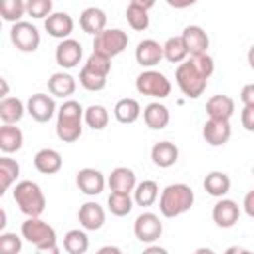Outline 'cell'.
Instances as JSON below:
<instances>
[{
    "label": "cell",
    "mask_w": 254,
    "mask_h": 254,
    "mask_svg": "<svg viewBox=\"0 0 254 254\" xmlns=\"http://www.w3.org/2000/svg\"><path fill=\"white\" fill-rule=\"evenodd\" d=\"M77 218H79V224L83 230H99L105 224V210L101 204L89 200L79 206Z\"/></svg>",
    "instance_id": "18"
},
{
    "label": "cell",
    "mask_w": 254,
    "mask_h": 254,
    "mask_svg": "<svg viewBox=\"0 0 254 254\" xmlns=\"http://www.w3.org/2000/svg\"><path fill=\"white\" fill-rule=\"evenodd\" d=\"M44 28L52 38L67 40L69 34L73 32V18L67 12H54L44 20Z\"/></svg>",
    "instance_id": "17"
},
{
    "label": "cell",
    "mask_w": 254,
    "mask_h": 254,
    "mask_svg": "<svg viewBox=\"0 0 254 254\" xmlns=\"http://www.w3.org/2000/svg\"><path fill=\"white\" fill-rule=\"evenodd\" d=\"M85 67L91 69V71H95V73H99V75H105L107 77L109 71H111V60L105 58V56H101V54L91 52V56L85 62Z\"/></svg>",
    "instance_id": "39"
},
{
    "label": "cell",
    "mask_w": 254,
    "mask_h": 254,
    "mask_svg": "<svg viewBox=\"0 0 254 254\" xmlns=\"http://www.w3.org/2000/svg\"><path fill=\"white\" fill-rule=\"evenodd\" d=\"M75 183L79 187V190L87 196H95V194H101L103 189H105V177L101 171L97 169H91V167H85V169H79L77 171V177H75Z\"/></svg>",
    "instance_id": "12"
},
{
    "label": "cell",
    "mask_w": 254,
    "mask_h": 254,
    "mask_svg": "<svg viewBox=\"0 0 254 254\" xmlns=\"http://www.w3.org/2000/svg\"><path fill=\"white\" fill-rule=\"evenodd\" d=\"M113 115H115V119L119 123H125V125L127 123H135L139 119V115H141V105L133 97H123V99H119L115 103Z\"/></svg>",
    "instance_id": "27"
},
{
    "label": "cell",
    "mask_w": 254,
    "mask_h": 254,
    "mask_svg": "<svg viewBox=\"0 0 254 254\" xmlns=\"http://www.w3.org/2000/svg\"><path fill=\"white\" fill-rule=\"evenodd\" d=\"M159 198V185L155 181H141L133 190V200L139 206H151Z\"/></svg>",
    "instance_id": "33"
},
{
    "label": "cell",
    "mask_w": 254,
    "mask_h": 254,
    "mask_svg": "<svg viewBox=\"0 0 254 254\" xmlns=\"http://www.w3.org/2000/svg\"><path fill=\"white\" fill-rule=\"evenodd\" d=\"M79 83L87 91H101L107 85V77L105 75H99V73H95V71H91V69H87L83 65L81 71H79Z\"/></svg>",
    "instance_id": "38"
},
{
    "label": "cell",
    "mask_w": 254,
    "mask_h": 254,
    "mask_svg": "<svg viewBox=\"0 0 254 254\" xmlns=\"http://www.w3.org/2000/svg\"><path fill=\"white\" fill-rule=\"evenodd\" d=\"M107 208L113 216H127L133 210V198H131V194L111 192L107 196Z\"/></svg>",
    "instance_id": "36"
},
{
    "label": "cell",
    "mask_w": 254,
    "mask_h": 254,
    "mask_svg": "<svg viewBox=\"0 0 254 254\" xmlns=\"http://www.w3.org/2000/svg\"><path fill=\"white\" fill-rule=\"evenodd\" d=\"M26 14V2L24 0H2L0 2V16L6 22H22L20 18Z\"/></svg>",
    "instance_id": "37"
},
{
    "label": "cell",
    "mask_w": 254,
    "mask_h": 254,
    "mask_svg": "<svg viewBox=\"0 0 254 254\" xmlns=\"http://www.w3.org/2000/svg\"><path fill=\"white\" fill-rule=\"evenodd\" d=\"M135 87L141 95H149V97H157V99H163L171 93V81L167 79L165 73L155 71V69L141 71L137 75Z\"/></svg>",
    "instance_id": "6"
},
{
    "label": "cell",
    "mask_w": 254,
    "mask_h": 254,
    "mask_svg": "<svg viewBox=\"0 0 254 254\" xmlns=\"http://www.w3.org/2000/svg\"><path fill=\"white\" fill-rule=\"evenodd\" d=\"M89 248V238L85 234V230L73 228L69 232H65L64 236V250L67 254H85Z\"/></svg>",
    "instance_id": "32"
},
{
    "label": "cell",
    "mask_w": 254,
    "mask_h": 254,
    "mask_svg": "<svg viewBox=\"0 0 254 254\" xmlns=\"http://www.w3.org/2000/svg\"><path fill=\"white\" fill-rule=\"evenodd\" d=\"M240 121H242V127H244L246 131L254 133V105H244V107H242Z\"/></svg>",
    "instance_id": "43"
},
{
    "label": "cell",
    "mask_w": 254,
    "mask_h": 254,
    "mask_svg": "<svg viewBox=\"0 0 254 254\" xmlns=\"http://www.w3.org/2000/svg\"><path fill=\"white\" fill-rule=\"evenodd\" d=\"M0 83H2V99H6V97H8V83H6L4 77L0 79Z\"/></svg>",
    "instance_id": "52"
},
{
    "label": "cell",
    "mask_w": 254,
    "mask_h": 254,
    "mask_svg": "<svg viewBox=\"0 0 254 254\" xmlns=\"http://www.w3.org/2000/svg\"><path fill=\"white\" fill-rule=\"evenodd\" d=\"M54 56H56V64L58 65H62L64 69H73L79 64L81 56H83V48H81V44L77 40L67 38V40H62L56 46V54Z\"/></svg>",
    "instance_id": "11"
},
{
    "label": "cell",
    "mask_w": 254,
    "mask_h": 254,
    "mask_svg": "<svg viewBox=\"0 0 254 254\" xmlns=\"http://www.w3.org/2000/svg\"><path fill=\"white\" fill-rule=\"evenodd\" d=\"M194 204V190L185 183L167 185L159 196V210L165 218H175L190 210Z\"/></svg>",
    "instance_id": "2"
},
{
    "label": "cell",
    "mask_w": 254,
    "mask_h": 254,
    "mask_svg": "<svg viewBox=\"0 0 254 254\" xmlns=\"http://www.w3.org/2000/svg\"><path fill=\"white\" fill-rule=\"evenodd\" d=\"M83 121H85L87 127H91L93 131H101V129H105L107 123H109V111H107L103 105H99V103L89 105V107L85 109V113H83Z\"/></svg>",
    "instance_id": "35"
},
{
    "label": "cell",
    "mask_w": 254,
    "mask_h": 254,
    "mask_svg": "<svg viewBox=\"0 0 254 254\" xmlns=\"http://www.w3.org/2000/svg\"><path fill=\"white\" fill-rule=\"evenodd\" d=\"M151 159H153V163H155L157 167L169 169V167H173V165L177 163V159H179V149H177V145L171 143V141H159V143H155L153 149H151Z\"/></svg>",
    "instance_id": "25"
},
{
    "label": "cell",
    "mask_w": 254,
    "mask_h": 254,
    "mask_svg": "<svg viewBox=\"0 0 254 254\" xmlns=\"http://www.w3.org/2000/svg\"><path fill=\"white\" fill-rule=\"evenodd\" d=\"M10 40H12V44L20 52L30 54V52H36L38 46H40V32H38V28L34 24L22 20V22L12 24V28H10Z\"/></svg>",
    "instance_id": "8"
},
{
    "label": "cell",
    "mask_w": 254,
    "mask_h": 254,
    "mask_svg": "<svg viewBox=\"0 0 254 254\" xmlns=\"http://www.w3.org/2000/svg\"><path fill=\"white\" fill-rule=\"evenodd\" d=\"M20 175V165L10 157H0V194H4Z\"/></svg>",
    "instance_id": "34"
},
{
    "label": "cell",
    "mask_w": 254,
    "mask_h": 254,
    "mask_svg": "<svg viewBox=\"0 0 254 254\" xmlns=\"http://www.w3.org/2000/svg\"><path fill=\"white\" fill-rule=\"evenodd\" d=\"M127 44H129L127 32H123L119 28H105L101 34H97L93 38V52L111 60L113 56L121 54L127 48Z\"/></svg>",
    "instance_id": "5"
},
{
    "label": "cell",
    "mask_w": 254,
    "mask_h": 254,
    "mask_svg": "<svg viewBox=\"0 0 254 254\" xmlns=\"http://www.w3.org/2000/svg\"><path fill=\"white\" fill-rule=\"evenodd\" d=\"M240 101L244 105H254V83H246L240 89Z\"/></svg>",
    "instance_id": "44"
},
{
    "label": "cell",
    "mask_w": 254,
    "mask_h": 254,
    "mask_svg": "<svg viewBox=\"0 0 254 254\" xmlns=\"http://www.w3.org/2000/svg\"><path fill=\"white\" fill-rule=\"evenodd\" d=\"M232 135V127L230 121H216V119H208L202 125V137L210 147H222L228 143Z\"/></svg>",
    "instance_id": "14"
},
{
    "label": "cell",
    "mask_w": 254,
    "mask_h": 254,
    "mask_svg": "<svg viewBox=\"0 0 254 254\" xmlns=\"http://www.w3.org/2000/svg\"><path fill=\"white\" fill-rule=\"evenodd\" d=\"M135 60L143 67H153L163 60V44L155 40H141L135 48Z\"/></svg>",
    "instance_id": "20"
},
{
    "label": "cell",
    "mask_w": 254,
    "mask_h": 254,
    "mask_svg": "<svg viewBox=\"0 0 254 254\" xmlns=\"http://www.w3.org/2000/svg\"><path fill=\"white\" fill-rule=\"evenodd\" d=\"M133 232H135V238L139 242H145V244H153L155 240L161 238L163 234V222L157 214L153 212H143L135 218V224H133Z\"/></svg>",
    "instance_id": "9"
},
{
    "label": "cell",
    "mask_w": 254,
    "mask_h": 254,
    "mask_svg": "<svg viewBox=\"0 0 254 254\" xmlns=\"http://www.w3.org/2000/svg\"><path fill=\"white\" fill-rule=\"evenodd\" d=\"M34 254H60V248L58 244H52V246H42V248H36Z\"/></svg>",
    "instance_id": "46"
},
{
    "label": "cell",
    "mask_w": 254,
    "mask_h": 254,
    "mask_svg": "<svg viewBox=\"0 0 254 254\" xmlns=\"http://www.w3.org/2000/svg\"><path fill=\"white\" fill-rule=\"evenodd\" d=\"M85 109L75 99H65L58 109V121H56V135L64 143H75L81 137V121H83Z\"/></svg>",
    "instance_id": "1"
},
{
    "label": "cell",
    "mask_w": 254,
    "mask_h": 254,
    "mask_svg": "<svg viewBox=\"0 0 254 254\" xmlns=\"http://www.w3.org/2000/svg\"><path fill=\"white\" fill-rule=\"evenodd\" d=\"M107 185H109L111 192L129 194L137 187V177H135L133 169H129V167H115L111 171V175L107 177Z\"/></svg>",
    "instance_id": "15"
},
{
    "label": "cell",
    "mask_w": 254,
    "mask_h": 254,
    "mask_svg": "<svg viewBox=\"0 0 254 254\" xmlns=\"http://www.w3.org/2000/svg\"><path fill=\"white\" fill-rule=\"evenodd\" d=\"M95 254H123L121 252V248H117V246H111V244H107V246H101Z\"/></svg>",
    "instance_id": "48"
},
{
    "label": "cell",
    "mask_w": 254,
    "mask_h": 254,
    "mask_svg": "<svg viewBox=\"0 0 254 254\" xmlns=\"http://www.w3.org/2000/svg\"><path fill=\"white\" fill-rule=\"evenodd\" d=\"M12 194H14V200L18 204V208L28 218H40V214L46 208V196H44L38 183L28 181V179L20 181V183H16Z\"/></svg>",
    "instance_id": "3"
},
{
    "label": "cell",
    "mask_w": 254,
    "mask_h": 254,
    "mask_svg": "<svg viewBox=\"0 0 254 254\" xmlns=\"http://www.w3.org/2000/svg\"><path fill=\"white\" fill-rule=\"evenodd\" d=\"M26 111L38 123H48L56 113V101L48 93H34L26 103Z\"/></svg>",
    "instance_id": "10"
},
{
    "label": "cell",
    "mask_w": 254,
    "mask_h": 254,
    "mask_svg": "<svg viewBox=\"0 0 254 254\" xmlns=\"http://www.w3.org/2000/svg\"><path fill=\"white\" fill-rule=\"evenodd\" d=\"M246 58H248V65L254 69V44L248 48V56H246Z\"/></svg>",
    "instance_id": "50"
},
{
    "label": "cell",
    "mask_w": 254,
    "mask_h": 254,
    "mask_svg": "<svg viewBox=\"0 0 254 254\" xmlns=\"http://www.w3.org/2000/svg\"><path fill=\"white\" fill-rule=\"evenodd\" d=\"M187 50H189V56H198V54H206L208 50V34L200 28V26H187L181 34Z\"/></svg>",
    "instance_id": "19"
},
{
    "label": "cell",
    "mask_w": 254,
    "mask_h": 254,
    "mask_svg": "<svg viewBox=\"0 0 254 254\" xmlns=\"http://www.w3.org/2000/svg\"><path fill=\"white\" fill-rule=\"evenodd\" d=\"M163 58L171 64H183L189 60V50L181 36H171L163 44Z\"/></svg>",
    "instance_id": "31"
},
{
    "label": "cell",
    "mask_w": 254,
    "mask_h": 254,
    "mask_svg": "<svg viewBox=\"0 0 254 254\" xmlns=\"http://www.w3.org/2000/svg\"><path fill=\"white\" fill-rule=\"evenodd\" d=\"M79 26H81V30H83L85 34H91V36L95 38L97 34H101V32L105 30V26H107V16H105V12H103L101 8H95V6L85 8V10L81 12V16H79Z\"/></svg>",
    "instance_id": "21"
},
{
    "label": "cell",
    "mask_w": 254,
    "mask_h": 254,
    "mask_svg": "<svg viewBox=\"0 0 254 254\" xmlns=\"http://www.w3.org/2000/svg\"><path fill=\"white\" fill-rule=\"evenodd\" d=\"M22 238L28 240L30 244H34L36 248H42V246H52V244H58L56 240V230L44 222L42 218H26L22 222Z\"/></svg>",
    "instance_id": "7"
},
{
    "label": "cell",
    "mask_w": 254,
    "mask_h": 254,
    "mask_svg": "<svg viewBox=\"0 0 254 254\" xmlns=\"http://www.w3.org/2000/svg\"><path fill=\"white\" fill-rule=\"evenodd\" d=\"M22 238L16 232H2L0 234V254H20Z\"/></svg>",
    "instance_id": "40"
},
{
    "label": "cell",
    "mask_w": 254,
    "mask_h": 254,
    "mask_svg": "<svg viewBox=\"0 0 254 254\" xmlns=\"http://www.w3.org/2000/svg\"><path fill=\"white\" fill-rule=\"evenodd\" d=\"M6 226V210H2V222H0V228Z\"/></svg>",
    "instance_id": "53"
},
{
    "label": "cell",
    "mask_w": 254,
    "mask_h": 254,
    "mask_svg": "<svg viewBox=\"0 0 254 254\" xmlns=\"http://www.w3.org/2000/svg\"><path fill=\"white\" fill-rule=\"evenodd\" d=\"M175 81H177L179 89H181L187 97L196 99V97H200V95L204 93L206 83H208V77H204V75L194 67V64H192L190 60H187V62L179 64V67H177V71H175Z\"/></svg>",
    "instance_id": "4"
},
{
    "label": "cell",
    "mask_w": 254,
    "mask_h": 254,
    "mask_svg": "<svg viewBox=\"0 0 254 254\" xmlns=\"http://www.w3.org/2000/svg\"><path fill=\"white\" fill-rule=\"evenodd\" d=\"M143 119H145V125H147L149 129L161 131V129H165V127L169 125L171 113H169V109H167L163 103L153 101V103H149V105L143 109Z\"/></svg>",
    "instance_id": "24"
},
{
    "label": "cell",
    "mask_w": 254,
    "mask_h": 254,
    "mask_svg": "<svg viewBox=\"0 0 254 254\" xmlns=\"http://www.w3.org/2000/svg\"><path fill=\"white\" fill-rule=\"evenodd\" d=\"M252 175H254V167H252Z\"/></svg>",
    "instance_id": "54"
},
{
    "label": "cell",
    "mask_w": 254,
    "mask_h": 254,
    "mask_svg": "<svg viewBox=\"0 0 254 254\" xmlns=\"http://www.w3.org/2000/svg\"><path fill=\"white\" fill-rule=\"evenodd\" d=\"M141 254H169L167 252V248H163V246H157V244H151V246H147Z\"/></svg>",
    "instance_id": "47"
},
{
    "label": "cell",
    "mask_w": 254,
    "mask_h": 254,
    "mask_svg": "<svg viewBox=\"0 0 254 254\" xmlns=\"http://www.w3.org/2000/svg\"><path fill=\"white\" fill-rule=\"evenodd\" d=\"M26 14L32 18H48L52 16V0H28Z\"/></svg>",
    "instance_id": "41"
},
{
    "label": "cell",
    "mask_w": 254,
    "mask_h": 254,
    "mask_svg": "<svg viewBox=\"0 0 254 254\" xmlns=\"http://www.w3.org/2000/svg\"><path fill=\"white\" fill-rule=\"evenodd\" d=\"M240 218V206L230 198H220L212 208V220L220 228H232Z\"/></svg>",
    "instance_id": "13"
},
{
    "label": "cell",
    "mask_w": 254,
    "mask_h": 254,
    "mask_svg": "<svg viewBox=\"0 0 254 254\" xmlns=\"http://www.w3.org/2000/svg\"><path fill=\"white\" fill-rule=\"evenodd\" d=\"M24 133L16 125H2L0 127V149L2 153H16L22 149Z\"/></svg>",
    "instance_id": "28"
},
{
    "label": "cell",
    "mask_w": 254,
    "mask_h": 254,
    "mask_svg": "<svg viewBox=\"0 0 254 254\" xmlns=\"http://www.w3.org/2000/svg\"><path fill=\"white\" fill-rule=\"evenodd\" d=\"M206 113L208 119H216V121H230L232 113H234V99L228 95H212L206 101Z\"/></svg>",
    "instance_id": "23"
},
{
    "label": "cell",
    "mask_w": 254,
    "mask_h": 254,
    "mask_svg": "<svg viewBox=\"0 0 254 254\" xmlns=\"http://www.w3.org/2000/svg\"><path fill=\"white\" fill-rule=\"evenodd\" d=\"M155 6V2H143V0H131L127 4L125 16L133 30L143 32L149 28V10Z\"/></svg>",
    "instance_id": "16"
},
{
    "label": "cell",
    "mask_w": 254,
    "mask_h": 254,
    "mask_svg": "<svg viewBox=\"0 0 254 254\" xmlns=\"http://www.w3.org/2000/svg\"><path fill=\"white\" fill-rule=\"evenodd\" d=\"M24 103L18 97H6L0 101V119L4 125H16L24 117Z\"/></svg>",
    "instance_id": "30"
},
{
    "label": "cell",
    "mask_w": 254,
    "mask_h": 254,
    "mask_svg": "<svg viewBox=\"0 0 254 254\" xmlns=\"http://www.w3.org/2000/svg\"><path fill=\"white\" fill-rule=\"evenodd\" d=\"M194 254H216L212 248H206V246H200V248H196L194 250Z\"/></svg>",
    "instance_id": "51"
},
{
    "label": "cell",
    "mask_w": 254,
    "mask_h": 254,
    "mask_svg": "<svg viewBox=\"0 0 254 254\" xmlns=\"http://www.w3.org/2000/svg\"><path fill=\"white\" fill-rule=\"evenodd\" d=\"M62 165H64V159H62V155L56 151V149H40L36 155H34V167L40 171V173H44V175H54V173H58L60 169H62Z\"/></svg>",
    "instance_id": "26"
},
{
    "label": "cell",
    "mask_w": 254,
    "mask_h": 254,
    "mask_svg": "<svg viewBox=\"0 0 254 254\" xmlns=\"http://www.w3.org/2000/svg\"><path fill=\"white\" fill-rule=\"evenodd\" d=\"M75 77L65 71H56L48 79V91L52 93V97H69L75 93Z\"/></svg>",
    "instance_id": "22"
},
{
    "label": "cell",
    "mask_w": 254,
    "mask_h": 254,
    "mask_svg": "<svg viewBox=\"0 0 254 254\" xmlns=\"http://www.w3.org/2000/svg\"><path fill=\"white\" fill-rule=\"evenodd\" d=\"M192 64H194V67L204 75V77H210L212 73H214V60L208 56V54H198V56H190L189 58Z\"/></svg>",
    "instance_id": "42"
},
{
    "label": "cell",
    "mask_w": 254,
    "mask_h": 254,
    "mask_svg": "<svg viewBox=\"0 0 254 254\" xmlns=\"http://www.w3.org/2000/svg\"><path fill=\"white\" fill-rule=\"evenodd\" d=\"M224 254H254V252H250L246 248H240V246H228L224 250Z\"/></svg>",
    "instance_id": "49"
},
{
    "label": "cell",
    "mask_w": 254,
    "mask_h": 254,
    "mask_svg": "<svg viewBox=\"0 0 254 254\" xmlns=\"http://www.w3.org/2000/svg\"><path fill=\"white\" fill-rule=\"evenodd\" d=\"M242 206H244V212H246L250 218H254V189L246 192V196H244V200H242Z\"/></svg>",
    "instance_id": "45"
},
{
    "label": "cell",
    "mask_w": 254,
    "mask_h": 254,
    "mask_svg": "<svg viewBox=\"0 0 254 254\" xmlns=\"http://www.w3.org/2000/svg\"><path fill=\"white\" fill-rule=\"evenodd\" d=\"M204 190L210 194V196H216V198H222L228 190H230V177L222 171H212L204 177Z\"/></svg>",
    "instance_id": "29"
}]
</instances>
